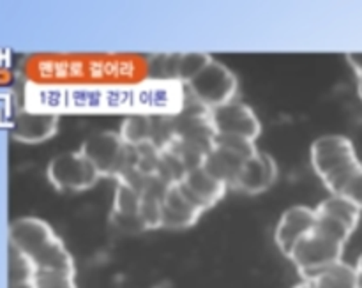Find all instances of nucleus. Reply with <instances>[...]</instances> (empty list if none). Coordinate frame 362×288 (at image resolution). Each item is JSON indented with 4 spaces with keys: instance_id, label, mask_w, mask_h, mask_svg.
Wrapping results in <instances>:
<instances>
[{
    "instance_id": "aec40b11",
    "label": "nucleus",
    "mask_w": 362,
    "mask_h": 288,
    "mask_svg": "<svg viewBox=\"0 0 362 288\" xmlns=\"http://www.w3.org/2000/svg\"><path fill=\"white\" fill-rule=\"evenodd\" d=\"M141 205V193H138L133 188L119 183L115 190V198H113L112 212L119 214H138Z\"/></svg>"
},
{
    "instance_id": "f03ea898",
    "label": "nucleus",
    "mask_w": 362,
    "mask_h": 288,
    "mask_svg": "<svg viewBox=\"0 0 362 288\" xmlns=\"http://www.w3.org/2000/svg\"><path fill=\"white\" fill-rule=\"evenodd\" d=\"M25 83L39 87H134L151 80V57L138 53H32L21 60Z\"/></svg>"
},
{
    "instance_id": "39448f33",
    "label": "nucleus",
    "mask_w": 362,
    "mask_h": 288,
    "mask_svg": "<svg viewBox=\"0 0 362 288\" xmlns=\"http://www.w3.org/2000/svg\"><path fill=\"white\" fill-rule=\"evenodd\" d=\"M186 87L189 98L200 103L207 110H216L235 99L239 91V80L225 64L212 60L198 76H194Z\"/></svg>"
},
{
    "instance_id": "ddd939ff",
    "label": "nucleus",
    "mask_w": 362,
    "mask_h": 288,
    "mask_svg": "<svg viewBox=\"0 0 362 288\" xmlns=\"http://www.w3.org/2000/svg\"><path fill=\"white\" fill-rule=\"evenodd\" d=\"M59 129V115L55 113H37L20 110L13 120V138L25 144H39Z\"/></svg>"
},
{
    "instance_id": "6ab92c4d",
    "label": "nucleus",
    "mask_w": 362,
    "mask_h": 288,
    "mask_svg": "<svg viewBox=\"0 0 362 288\" xmlns=\"http://www.w3.org/2000/svg\"><path fill=\"white\" fill-rule=\"evenodd\" d=\"M212 60L214 59H212L211 55H207V53H179V55H177L175 81L187 85L194 76H198Z\"/></svg>"
},
{
    "instance_id": "c756f323",
    "label": "nucleus",
    "mask_w": 362,
    "mask_h": 288,
    "mask_svg": "<svg viewBox=\"0 0 362 288\" xmlns=\"http://www.w3.org/2000/svg\"><path fill=\"white\" fill-rule=\"evenodd\" d=\"M356 269H357V272H362V255H361V258H359V262H357V265H356Z\"/></svg>"
},
{
    "instance_id": "0eeeda50",
    "label": "nucleus",
    "mask_w": 362,
    "mask_h": 288,
    "mask_svg": "<svg viewBox=\"0 0 362 288\" xmlns=\"http://www.w3.org/2000/svg\"><path fill=\"white\" fill-rule=\"evenodd\" d=\"M80 151L95 166L101 177L119 179L131 161V147L126 145L119 133L113 131L92 134L83 142Z\"/></svg>"
},
{
    "instance_id": "b1692460",
    "label": "nucleus",
    "mask_w": 362,
    "mask_h": 288,
    "mask_svg": "<svg viewBox=\"0 0 362 288\" xmlns=\"http://www.w3.org/2000/svg\"><path fill=\"white\" fill-rule=\"evenodd\" d=\"M140 216L147 230L163 226V200L152 197H141Z\"/></svg>"
},
{
    "instance_id": "4468645a",
    "label": "nucleus",
    "mask_w": 362,
    "mask_h": 288,
    "mask_svg": "<svg viewBox=\"0 0 362 288\" xmlns=\"http://www.w3.org/2000/svg\"><path fill=\"white\" fill-rule=\"evenodd\" d=\"M202 209L187 200L179 184H172L163 198V229H189L200 219Z\"/></svg>"
},
{
    "instance_id": "2eb2a0df",
    "label": "nucleus",
    "mask_w": 362,
    "mask_h": 288,
    "mask_svg": "<svg viewBox=\"0 0 362 288\" xmlns=\"http://www.w3.org/2000/svg\"><path fill=\"white\" fill-rule=\"evenodd\" d=\"M246 159L237 156L235 152L228 151V149L221 147V145L214 144L209 154L205 156L204 165L202 168L207 173H211L214 179L221 180L228 188L235 186V180L239 177L240 170H243Z\"/></svg>"
},
{
    "instance_id": "412c9836",
    "label": "nucleus",
    "mask_w": 362,
    "mask_h": 288,
    "mask_svg": "<svg viewBox=\"0 0 362 288\" xmlns=\"http://www.w3.org/2000/svg\"><path fill=\"white\" fill-rule=\"evenodd\" d=\"M214 144L221 145V147L228 149V151L235 152L237 156H240L243 159H251L258 154L257 144L250 138H243V137H228V134H216Z\"/></svg>"
},
{
    "instance_id": "4be33fe9",
    "label": "nucleus",
    "mask_w": 362,
    "mask_h": 288,
    "mask_svg": "<svg viewBox=\"0 0 362 288\" xmlns=\"http://www.w3.org/2000/svg\"><path fill=\"white\" fill-rule=\"evenodd\" d=\"M315 229H317L318 232L324 234V236L331 237V239L334 241H339V243L343 244H346V241H349L350 236L354 234L352 230L346 225H343L341 221L331 218V216L322 214V212H317V225H315Z\"/></svg>"
},
{
    "instance_id": "2f4dec72",
    "label": "nucleus",
    "mask_w": 362,
    "mask_h": 288,
    "mask_svg": "<svg viewBox=\"0 0 362 288\" xmlns=\"http://www.w3.org/2000/svg\"><path fill=\"white\" fill-rule=\"evenodd\" d=\"M361 98H362V94H361Z\"/></svg>"
},
{
    "instance_id": "6e6552de",
    "label": "nucleus",
    "mask_w": 362,
    "mask_h": 288,
    "mask_svg": "<svg viewBox=\"0 0 362 288\" xmlns=\"http://www.w3.org/2000/svg\"><path fill=\"white\" fill-rule=\"evenodd\" d=\"M46 173L55 190L71 193L90 190L101 179L95 166L81 154V151L62 152L55 156L49 161Z\"/></svg>"
},
{
    "instance_id": "bb28decb",
    "label": "nucleus",
    "mask_w": 362,
    "mask_h": 288,
    "mask_svg": "<svg viewBox=\"0 0 362 288\" xmlns=\"http://www.w3.org/2000/svg\"><path fill=\"white\" fill-rule=\"evenodd\" d=\"M346 60H349L350 66L357 73V78H359V94H362V53H350V55H346Z\"/></svg>"
},
{
    "instance_id": "1a4fd4ad",
    "label": "nucleus",
    "mask_w": 362,
    "mask_h": 288,
    "mask_svg": "<svg viewBox=\"0 0 362 288\" xmlns=\"http://www.w3.org/2000/svg\"><path fill=\"white\" fill-rule=\"evenodd\" d=\"M211 122L216 134L243 137L255 142L262 133V124L257 113L244 103L232 101L211 110Z\"/></svg>"
},
{
    "instance_id": "cd10ccee",
    "label": "nucleus",
    "mask_w": 362,
    "mask_h": 288,
    "mask_svg": "<svg viewBox=\"0 0 362 288\" xmlns=\"http://www.w3.org/2000/svg\"><path fill=\"white\" fill-rule=\"evenodd\" d=\"M14 83V73L9 66H0V88Z\"/></svg>"
},
{
    "instance_id": "7ed1b4c3",
    "label": "nucleus",
    "mask_w": 362,
    "mask_h": 288,
    "mask_svg": "<svg viewBox=\"0 0 362 288\" xmlns=\"http://www.w3.org/2000/svg\"><path fill=\"white\" fill-rule=\"evenodd\" d=\"M9 246L25 255L35 271L74 275L73 258L62 241L42 219L23 218L14 221L9 230Z\"/></svg>"
},
{
    "instance_id": "c85d7f7f",
    "label": "nucleus",
    "mask_w": 362,
    "mask_h": 288,
    "mask_svg": "<svg viewBox=\"0 0 362 288\" xmlns=\"http://www.w3.org/2000/svg\"><path fill=\"white\" fill-rule=\"evenodd\" d=\"M293 288H310V285H308V282H306V280H303V282H300L299 285H297V287H293Z\"/></svg>"
},
{
    "instance_id": "dca6fc26",
    "label": "nucleus",
    "mask_w": 362,
    "mask_h": 288,
    "mask_svg": "<svg viewBox=\"0 0 362 288\" xmlns=\"http://www.w3.org/2000/svg\"><path fill=\"white\" fill-rule=\"evenodd\" d=\"M357 278L359 275L356 267L339 262L315 275L313 278H308L306 282L310 288H357Z\"/></svg>"
},
{
    "instance_id": "f8f14e48",
    "label": "nucleus",
    "mask_w": 362,
    "mask_h": 288,
    "mask_svg": "<svg viewBox=\"0 0 362 288\" xmlns=\"http://www.w3.org/2000/svg\"><path fill=\"white\" fill-rule=\"evenodd\" d=\"M179 188L186 195L187 200L193 202L198 209L207 211L214 207L223 197H225L228 186L223 184L221 180L214 179L211 173L205 172L204 168H194L186 173L182 180L179 183Z\"/></svg>"
},
{
    "instance_id": "9b49d317",
    "label": "nucleus",
    "mask_w": 362,
    "mask_h": 288,
    "mask_svg": "<svg viewBox=\"0 0 362 288\" xmlns=\"http://www.w3.org/2000/svg\"><path fill=\"white\" fill-rule=\"evenodd\" d=\"M278 163L267 152H258L255 158L247 159L235 180L233 190L246 195H260L267 191L278 179Z\"/></svg>"
},
{
    "instance_id": "393cba45",
    "label": "nucleus",
    "mask_w": 362,
    "mask_h": 288,
    "mask_svg": "<svg viewBox=\"0 0 362 288\" xmlns=\"http://www.w3.org/2000/svg\"><path fill=\"white\" fill-rule=\"evenodd\" d=\"M110 221L124 234H140L144 230H147L140 212L138 214H119V212H112L110 214Z\"/></svg>"
},
{
    "instance_id": "f3484780",
    "label": "nucleus",
    "mask_w": 362,
    "mask_h": 288,
    "mask_svg": "<svg viewBox=\"0 0 362 288\" xmlns=\"http://www.w3.org/2000/svg\"><path fill=\"white\" fill-rule=\"evenodd\" d=\"M317 212H322V214L338 219L343 225L349 226L352 232L357 229L361 219L359 209H357L352 202L346 200L345 197H339V195H331L329 198H325V200L317 207Z\"/></svg>"
},
{
    "instance_id": "f257e3e1",
    "label": "nucleus",
    "mask_w": 362,
    "mask_h": 288,
    "mask_svg": "<svg viewBox=\"0 0 362 288\" xmlns=\"http://www.w3.org/2000/svg\"><path fill=\"white\" fill-rule=\"evenodd\" d=\"M186 101V87L179 81H147L134 87H39L23 85L27 112H129L147 115H175Z\"/></svg>"
},
{
    "instance_id": "a878e982",
    "label": "nucleus",
    "mask_w": 362,
    "mask_h": 288,
    "mask_svg": "<svg viewBox=\"0 0 362 288\" xmlns=\"http://www.w3.org/2000/svg\"><path fill=\"white\" fill-rule=\"evenodd\" d=\"M339 197H345L346 200L352 202L359 211H362V166L354 173L352 179L345 184Z\"/></svg>"
},
{
    "instance_id": "423d86ee",
    "label": "nucleus",
    "mask_w": 362,
    "mask_h": 288,
    "mask_svg": "<svg viewBox=\"0 0 362 288\" xmlns=\"http://www.w3.org/2000/svg\"><path fill=\"white\" fill-rule=\"evenodd\" d=\"M343 250H345V244L324 236L315 229L296 244L288 258L296 264L303 280H308L331 265L343 262Z\"/></svg>"
},
{
    "instance_id": "7c9ffc66",
    "label": "nucleus",
    "mask_w": 362,
    "mask_h": 288,
    "mask_svg": "<svg viewBox=\"0 0 362 288\" xmlns=\"http://www.w3.org/2000/svg\"><path fill=\"white\" fill-rule=\"evenodd\" d=\"M359 278H357V288H362V272H357Z\"/></svg>"
},
{
    "instance_id": "a211bd4d",
    "label": "nucleus",
    "mask_w": 362,
    "mask_h": 288,
    "mask_svg": "<svg viewBox=\"0 0 362 288\" xmlns=\"http://www.w3.org/2000/svg\"><path fill=\"white\" fill-rule=\"evenodd\" d=\"M119 134L129 147L151 144L152 115H147V113H134V115L126 117L122 126H120Z\"/></svg>"
},
{
    "instance_id": "20e7f679",
    "label": "nucleus",
    "mask_w": 362,
    "mask_h": 288,
    "mask_svg": "<svg viewBox=\"0 0 362 288\" xmlns=\"http://www.w3.org/2000/svg\"><path fill=\"white\" fill-rule=\"evenodd\" d=\"M311 165L332 195H339L361 168L356 147L352 142L341 134H327L311 145Z\"/></svg>"
},
{
    "instance_id": "5701e85b",
    "label": "nucleus",
    "mask_w": 362,
    "mask_h": 288,
    "mask_svg": "<svg viewBox=\"0 0 362 288\" xmlns=\"http://www.w3.org/2000/svg\"><path fill=\"white\" fill-rule=\"evenodd\" d=\"M74 275L71 272H49V271H35L34 288H76L74 285Z\"/></svg>"
},
{
    "instance_id": "9d476101",
    "label": "nucleus",
    "mask_w": 362,
    "mask_h": 288,
    "mask_svg": "<svg viewBox=\"0 0 362 288\" xmlns=\"http://www.w3.org/2000/svg\"><path fill=\"white\" fill-rule=\"evenodd\" d=\"M315 225H317V209L296 205L283 212L278 229H276V244L281 253L288 257L296 244L308 234L313 232Z\"/></svg>"
}]
</instances>
